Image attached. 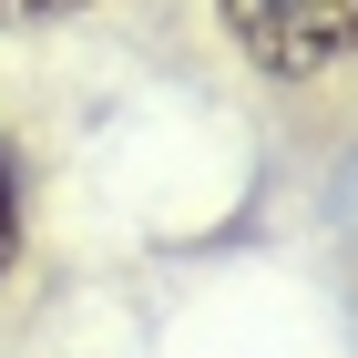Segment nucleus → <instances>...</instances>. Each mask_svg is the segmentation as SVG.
Wrapping results in <instances>:
<instances>
[{
    "label": "nucleus",
    "instance_id": "1",
    "mask_svg": "<svg viewBox=\"0 0 358 358\" xmlns=\"http://www.w3.org/2000/svg\"><path fill=\"white\" fill-rule=\"evenodd\" d=\"M225 41L266 83H348L358 72V0H215Z\"/></svg>",
    "mask_w": 358,
    "mask_h": 358
},
{
    "label": "nucleus",
    "instance_id": "2",
    "mask_svg": "<svg viewBox=\"0 0 358 358\" xmlns=\"http://www.w3.org/2000/svg\"><path fill=\"white\" fill-rule=\"evenodd\" d=\"M21 266V164H10V143H0V276Z\"/></svg>",
    "mask_w": 358,
    "mask_h": 358
},
{
    "label": "nucleus",
    "instance_id": "3",
    "mask_svg": "<svg viewBox=\"0 0 358 358\" xmlns=\"http://www.w3.org/2000/svg\"><path fill=\"white\" fill-rule=\"evenodd\" d=\"M92 0H0V31H31V21H72Z\"/></svg>",
    "mask_w": 358,
    "mask_h": 358
}]
</instances>
